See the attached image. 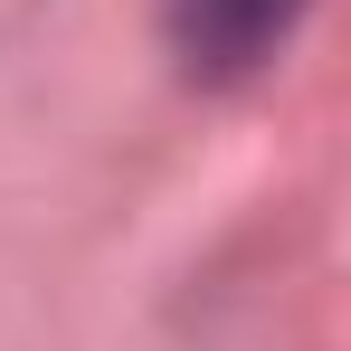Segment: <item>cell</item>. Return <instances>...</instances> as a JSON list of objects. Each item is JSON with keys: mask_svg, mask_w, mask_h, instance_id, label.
<instances>
[{"mask_svg": "<svg viewBox=\"0 0 351 351\" xmlns=\"http://www.w3.org/2000/svg\"><path fill=\"white\" fill-rule=\"evenodd\" d=\"M313 19V0H162V38H171L180 76L199 86H237L266 58H285V38Z\"/></svg>", "mask_w": 351, "mask_h": 351, "instance_id": "obj_1", "label": "cell"}]
</instances>
